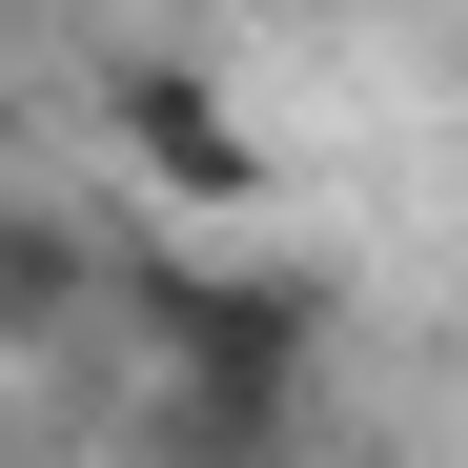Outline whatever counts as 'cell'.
Instances as JSON below:
<instances>
[{
  "mask_svg": "<svg viewBox=\"0 0 468 468\" xmlns=\"http://www.w3.org/2000/svg\"><path fill=\"white\" fill-rule=\"evenodd\" d=\"M122 326L164 387H326V326L346 305L305 285V265H204V245H143L122 265Z\"/></svg>",
  "mask_w": 468,
  "mask_h": 468,
  "instance_id": "6da1fadb",
  "label": "cell"
},
{
  "mask_svg": "<svg viewBox=\"0 0 468 468\" xmlns=\"http://www.w3.org/2000/svg\"><path fill=\"white\" fill-rule=\"evenodd\" d=\"M102 143L143 164V204H184V224H245L265 204V122L204 82V61H122L102 82Z\"/></svg>",
  "mask_w": 468,
  "mask_h": 468,
  "instance_id": "7a4b0ae2",
  "label": "cell"
},
{
  "mask_svg": "<svg viewBox=\"0 0 468 468\" xmlns=\"http://www.w3.org/2000/svg\"><path fill=\"white\" fill-rule=\"evenodd\" d=\"M305 408L326 387H164L143 367V468H305Z\"/></svg>",
  "mask_w": 468,
  "mask_h": 468,
  "instance_id": "3957f363",
  "label": "cell"
},
{
  "mask_svg": "<svg viewBox=\"0 0 468 468\" xmlns=\"http://www.w3.org/2000/svg\"><path fill=\"white\" fill-rule=\"evenodd\" d=\"M0 468H21V448H0Z\"/></svg>",
  "mask_w": 468,
  "mask_h": 468,
  "instance_id": "5b68a950",
  "label": "cell"
},
{
  "mask_svg": "<svg viewBox=\"0 0 468 468\" xmlns=\"http://www.w3.org/2000/svg\"><path fill=\"white\" fill-rule=\"evenodd\" d=\"M122 265H102V224H61V204H0V346H61V326H102Z\"/></svg>",
  "mask_w": 468,
  "mask_h": 468,
  "instance_id": "277c9868",
  "label": "cell"
}]
</instances>
